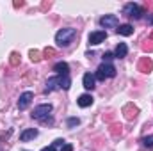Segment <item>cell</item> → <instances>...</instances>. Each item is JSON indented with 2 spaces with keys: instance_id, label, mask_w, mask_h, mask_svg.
<instances>
[{
  "instance_id": "obj_21",
  "label": "cell",
  "mask_w": 153,
  "mask_h": 151,
  "mask_svg": "<svg viewBox=\"0 0 153 151\" xmlns=\"http://www.w3.org/2000/svg\"><path fill=\"white\" fill-rule=\"evenodd\" d=\"M143 50H144V52H153V41L152 39H146V41L143 43Z\"/></svg>"
},
{
  "instance_id": "obj_9",
  "label": "cell",
  "mask_w": 153,
  "mask_h": 151,
  "mask_svg": "<svg viewBox=\"0 0 153 151\" xmlns=\"http://www.w3.org/2000/svg\"><path fill=\"white\" fill-rule=\"evenodd\" d=\"M123 114H125V117H126L128 121H134V119L137 117V114H139V109H137L134 103H126V105L123 107Z\"/></svg>"
},
{
  "instance_id": "obj_7",
  "label": "cell",
  "mask_w": 153,
  "mask_h": 151,
  "mask_svg": "<svg viewBox=\"0 0 153 151\" xmlns=\"http://www.w3.org/2000/svg\"><path fill=\"white\" fill-rule=\"evenodd\" d=\"M137 70L141 73H152L153 71V61L150 57H141V61L137 62Z\"/></svg>"
},
{
  "instance_id": "obj_29",
  "label": "cell",
  "mask_w": 153,
  "mask_h": 151,
  "mask_svg": "<svg viewBox=\"0 0 153 151\" xmlns=\"http://www.w3.org/2000/svg\"><path fill=\"white\" fill-rule=\"evenodd\" d=\"M150 23H152V25H153V14H152V16H150Z\"/></svg>"
},
{
  "instance_id": "obj_6",
  "label": "cell",
  "mask_w": 153,
  "mask_h": 151,
  "mask_svg": "<svg viewBox=\"0 0 153 151\" xmlns=\"http://www.w3.org/2000/svg\"><path fill=\"white\" fill-rule=\"evenodd\" d=\"M105 39H107V32H105V30H94V32L89 34V44L96 46V44L103 43Z\"/></svg>"
},
{
  "instance_id": "obj_28",
  "label": "cell",
  "mask_w": 153,
  "mask_h": 151,
  "mask_svg": "<svg viewBox=\"0 0 153 151\" xmlns=\"http://www.w3.org/2000/svg\"><path fill=\"white\" fill-rule=\"evenodd\" d=\"M23 4H25V2H22V0H20V2H18V0H16V2H14V7H22V5H23Z\"/></svg>"
},
{
  "instance_id": "obj_30",
  "label": "cell",
  "mask_w": 153,
  "mask_h": 151,
  "mask_svg": "<svg viewBox=\"0 0 153 151\" xmlns=\"http://www.w3.org/2000/svg\"><path fill=\"white\" fill-rule=\"evenodd\" d=\"M150 39H152V41H153V30H152V36H150Z\"/></svg>"
},
{
  "instance_id": "obj_20",
  "label": "cell",
  "mask_w": 153,
  "mask_h": 151,
  "mask_svg": "<svg viewBox=\"0 0 153 151\" xmlns=\"http://www.w3.org/2000/svg\"><path fill=\"white\" fill-rule=\"evenodd\" d=\"M143 144H144V148H148V150H153V135L143 137Z\"/></svg>"
},
{
  "instance_id": "obj_11",
  "label": "cell",
  "mask_w": 153,
  "mask_h": 151,
  "mask_svg": "<svg viewBox=\"0 0 153 151\" xmlns=\"http://www.w3.org/2000/svg\"><path fill=\"white\" fill-rule=\"evenodd\" d=\"M38 130L36 128H29V130H23L22 133H20V141L22 142H27V141H32V139H36L38 137Z\"/></svg>"
},
{
  "instance_id": "obj_1",
  "label": "cell",
  "mask_w": 153,
  "mask_h": 151,
  "mask_svg": "<svg viewBox=\"0 0 153 151\" xmlns=\"http://www.w3.org/2000/svg\"><path fill=\"white\" fill-rule=\"evenodd\" d=\"M75 38H76V30L71 29V27H66V29H61V30L55 34V43H57L59 46H70Z\"/></svg>"
},
{
  "instance_id": "obj_3",
  "label": "cell",
  "mask_w": 153,
  "mask_h": 151,
  "mask_svg": "<svg viewBox=\"0 0 153 151\" xmlns=\"http://www.w3.org/2000/svg\"><path fill=\"white\" fill-rule=\"evenodd\" d=\"M123 14H125V16H128V18L139 20V18L144 14V9H143L139 4H135V2H130V4H126V5L123 7Z\"/></svg>"
},
{
  "instance_id": "obj_12",
  "label": "cell",
  "mask_w": 153,
  "mask_h": 151,
  "mask_svg": "<svg viewBox=\"0 0 153 151\" xmlns=\"http://www.w3.org/2000/svg\"><path fill=\"white\" fill-rule=\"evenodd\" d=\"M126 53H128V46H126V43H119V44L116 46V50H114V57L116 59H125Z\"/></svg>"
},
{
  "instance_id": "obj_25",
  "label": "cell",
  "mask_w": 153,
  "mask_h": 151,
  "mask_svg": "<svg viewBox=\"0 0 153 151\" xmlns=\"http://www.w3.org/2000/svg\"><path fill=\"white\" fill-rule=\"evenodd\" d=\"M53 146H55V148H57V146H64V141H62V139H55V141H53Z\"/></svg>"
},
{
  "instance_id": "obj_5",
  "label": "cell",
  "mask_w": 153,
  "mask_h": 151,
  "mask_svg": "<svg viewBox=\"0 0 153 151\" xmlns=\"http://www.w3.org/2000/svg\"><path fill=\"white\" fill-rule=\"evenodd\" d=\"M100 25L105 29H116V27H119V20L114 14H105L100 18Z\"/></svg>"
},
{
  "instance_id": "obj_18",
  "label": "cell",
  "mask_w": 153,
  "mask_h": 151,
  "mask_svg": "<svg viewBox=\"0 0 153 151\" xmlns=\"http://www.w3.org/2000/svg\"><path fill=\"white\" fill-rule=\"evenodd\" d=\"M20 59H22V57H20L18 52H11V55H9V64H11V66H18V64H20Z\"/></svg>"
},
{
  "instance_id": "obj_14",
  "label": "cell",
  "mask_w": 153,
  "mask_h": 151,
  "mask_svg": "<svg viewBox=\"0 0 153 151\" xmlns=\"http://www.w3.org/2000/svg\"><path fill=\"white\" fill-rule=\"evenodd\" d=\"M94 80H96V76L91 75V73H85L84 78H82V82H84V87L87 89V91H93L94 89Z\"/></svg>"
},
{
  "instance_id": "obj_16",
  "label": "cell",
  "mask_w": 153,
  "mask_h": 151,
  "mask_svg": "<svg viewBox=\"0 0 153 151\" xmlns=\"http://www.w3.org/2000/svg\"><path fill=\"white\" fill-rule=\"evenodd\" d=\"M53 71L57 75H68L70 73V66H68V62H57L53 66Z\"/></svg>"
},
{
  "instance_id": "obj_15",
  "label": "cell",
  "mask_w": 153,
  "mask_h": 151,
  "mask_svg": "<svg viewBox=\"0 0 153 151\" xmlns=\"http://www.w3.org/2000/svg\"><path fill=\"white\" fill-rule=\"evenodd\" d=\"M116 30H117V34H119V36H132V34H134V27H132L130 23L119 25V27H117Z\"/></svg>"
},
{
  "instance_id": "obj_27",
  "label": "cell",
  "mask_w": 153,
  "mask_h": 151,
  "mask_svg": "<svg viewBox=\"0 0 153 151\" xmlns=\"http://www.w3.org/2000/svg\"><path fill=\"white\" fill-rule=\"evenodd\" d=\"M41 151H55V146L52 144V146H48V148H43Z\"/></svg>"
},
{
  "instance_id": "obj_13",
  "label": "cell",
  "mask_w": 153,
  "mask_h": 151,
  "mask_svg": "<svg viewBox=\"0 0 153 151\" xmlns=\"http://www.w3.org/2000/svg\"><path fill=\"white\" fill-rule=\"evenodd\" d=\"M76 103H78V107H82V109L91 107V105H93V96H91V94H80L78 100H76Z\"/></svg>"
},
{
  "instance_id": "obj_22",
  "label": "cell",
  "mask_w": 153,
  "mask_h": 151,
  "mask_svg": "<svg viewBox=\"0 0 153 151\" xmlns=\"http://www.w3.org/2000/svg\"><path fill=\"white\" fill-rule=\"evenodd\" d=\"M78 124H80V119H78V117H70V119H68V128H75Z\"/></svg>"
},
{
  "instance_id": "obj_24",
  "label": "cell",
  "mask_w": 153,
  "mask_h": 151,
  "mask_svg": "<svg viewBox=\"0 0 153 151\" xmlns=\"http://www.w3.org/2000/svg\"><path fill=\"white\" fill-rule=\"evenodd\" d=\"M111 59H114V53L112 52H105L103 53V62H109Z\"/></svg>"
},
{
  "instance_id": "obj_23",
  "label": "cell",
  "mask_w": 153,
  "mask_h": 151,
  "mask_svg": "<svg viewBox=\"0 0 153 151\" xmlns=\"http://www.w3.org/2000/svg\"><path fill=\"white\" fill-rule=\"evenodd\" d=\"M43 55H45L46 59H52V57H55V50L48 46V48H45V52H43Z\"/></svg>"
},
{
  "instance_id": "obj_4",
  "label": "cell",
  "mask_w": 153,
  "mask_h": 151,
  "mask_svg": "<svg viewBox=\"0 0 153 151\" xmlns=\"http://www.w3.org/2000/svg\"><path fill=\"white\" fill-rule=\"evenodd\" d=\"M96 78L98 80H105V78H114L116 76V68L112 64H109V62H103V64H100L98 66V70H96Z\"/></svg>"
},
{
  "instance_id": "obj_19",
  "label": "cell",
  "mask_w": 153,
  "mask_h": 151,
  "mask_svg": "<svg viewBox=\"0 0 153 151\" xmlns=\"http://www.w3.org/2000/svg\"><path fill=\"white\" fill-rule=\"evenodd\" d=\"M29 55H30V61H32V62H39V61L43 59V57H41V52H38V50H30Z\"/></svg>"
},
{
  "instance_id": "obj_2",
  "label": "cell",
  "mask_w": 153,
  "mask_h": 151,
  "mask_svg": "<svg viewBox=\"0 0 153 151\" xmlns=\"http://www.w3.org/2000/svg\"><path fill=\"white\" fill-rule=\"evenodd\" d=\"M52 105L50 103H43V105H38L34 110H32V119H38L41 123H52V117H50V114H52Z\"/></svg>"
},
{
  "instance_id": "obj_8",
  "label": "cell",
  "mask_w": 153,
  "mask_h": 151,
  "mask_svg": "<svg viewBox=\"0 0 153 151\" xmlns=\"http://www.w3.org/2000/svg\"><path fill=\"white\" fill-rule=\"evenodd\" d=\"M32 98H34V94H32L30 91H25V93L20 96V100H18V109H20V110H25V109L30 105Z\"/></svg>"
},
{
  "instance_id": "obj_17",
  "label": "cell",
  "mask_w": 153,
  "mask_h": 151,
  "mask_svg": "<svg viewBox=\"0 0 153 151\" xmlns=\"http://www.w3.org/2000/svg\"><path fill=\"white\" fill-rule=\"evenodd\" d=\"M109 132H111V135L114 137V139H117V137H121V133H123V126L121 124H111V128H109Z\"/></svg>"
},
{
  "instance_id": "obj_26",
  "label": "cell",
  "mask_w": 153,
  "mask_h": 151,
  "mask_svg": "<svg viewBox=\"0 0 153 151\" xmlns=\"http://www.w3.org/2000/svg\"><path fill=\"white\" fill-rule=\"evenodd\" d=\"M61 151H73V146H71V144H64Z\"/></svg>"
},
{
  "instance_id": "obj_10",
  "label": "cell",
  "mask_w": 153,
  "mask_h": 151,
  "mask_svg": "<svg viewBox=\"0 0 153 151\" xmlns=\"http://www.w3.org/2000/svg\"><path fill=\"white\" fill-rule=\"evenodd\" d=\"M55 89H61V76H52L46 80V93H52Z\"/></svg>"
}]
</instances>
